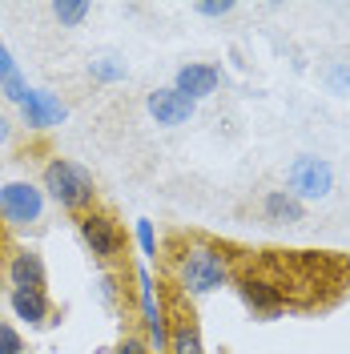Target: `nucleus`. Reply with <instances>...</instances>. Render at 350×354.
<instances>
[{
	"instance_id": "6",
	"label": "nucleus",
	"mask_w": 350,
	"mask_h": 354,
	"mask_svg": "<svg viewBox=\"0 0 350 354\" xmlns=\"http://www.w3.org/2000/svg\"><path fill=\"white\" fill-rule=\"evenodd\" d=\"M44 218V189L33 181H4L0 185V221L12 225V230H28Z\"/></svg>"
},
{
	"instance_id": "21",
	"label": "nucleus",
	"mask_w": 350,
	"mask_h": 354,
	"mask_svg": "<svg viewBox=\"0 0 350 354\" xmlns=\"http://www.w3.org/2000/svg\"><path fill=\"white\" fill-rule=\"evenodd\" d=\"M17 73H21V68H17V61H12V53H8V44L0 41V88L8 85V81H12Z\"/></svg>"
},
{
	"instance_id": "12",
	"label": "nucleus",
	"mask_w": 350,
	"mask_h": 354,
	"mask_svg": "<svg viewBox=\"0 0 350 354\" xmlns=\"http://www.w3.org/2000/svg\"><path fill=\"white\" fill-rule=\"evenodd\" d=\"M8 302H12V314L21 318L24 326H44L53 322V302H48V290H8Z\"/></svg>"
},
{
	"instance_id": "3",
	"label": "nucleus",
	"mask_w": 350,
	"mask_h": 354,
	"mask_svg": "<svg viewBox=\"0 0 350 354\" xmlns=\"http://www.w3.org/2000/svg\"><path fill=\"white\" fill-rule=\"evenodd\" d=\"M294 198L302 201H326L334 194V165L326 157H314V153H298L290 165H286V185Z\"/></svg>"
},
{
	"instance_id": "18",
	"label": "nucleus",
	"mask_w": 350,
	"mask_h": 354,
	"mask_svg": "<svg viewBox=\"0 0 350 354\" xmlns=\"http://www.w3.org/2000/svg\"><path fill=\"white\" fill-rule=\"evenodd\" d=\"M133 242L141 250V258H157V234H154V221L149 218L133 221Z\"/></svg>"
},
{
	"instance_id": "23",
	"label": "nucleus",
	"mask_w": 350,
	"mask_h": 354,
	"mask_svg": "<svg viewBox=\"0 0 350 354\" xmlns=\"http://www.w3.org/2000/svg\"><path fill=\"white\" fill-rule=\"evenodd\" d=\"M97 290H101V298H105V302H117V282H113V274L109 270H101V278H97Z\"/></svg>"
},
{
	"instance_id": "4",
	"label": "nucleus",
	"mask_w": 350,
	"mask_h": 354,
	"mask_svg": "<svg viewBox=\"0 0 350 354\" xmlns=\"http://www.w3.org/2000/svg\"><path fill=\"white\" fill-rule=\"evenodd\" d=\"M77 234H81V242L89 245V254L101 266H113L125 254V234H121L117 218L105 214V209H85L77 218Z\"/></svg>"
},
{
	"instance_id": "2",
	"label": "nucleus",
	"mask_w": 350,
	"mask_h": 354,
	"mask_svg": "<svg viewBox=\"0 0 350 354\" xmlns=\"http://www.w3.org/2000/svg\"><path fill=\"white\" fill-rule=\"evenodd\" d=\"M41 189H44V198H53L61 209L77 214V218L85 209H93V201H97V181H93V174H89L81 161H73V157H53L44 165Z\"/></svg>"
},
{
	"instance_id": "15",
	"label": "nucleus",
	"mask_w": 350,
	"mask_h": 354,
	"mask_svg": "<svg viewBox=\"0 0 350 354\" xmlns=\"http://www.w3.org/2000/svg\"><path fill=\"white\" fill-rule=\"evenodd\" d=\"M48 12H53V21L61 28H81L89 17V0H53Z\"/></svg>"
},
{
	"instance_id": "24",
	"label": "nucleus",
	"mask_w": 350,
	"mask_h": 354,
	"mask_svg": "<svg viewBox=\"0 0 350 354\" xmlns=\"http://www.w3.org/2000/svg\"><path fill=\"white\" fill-rule=\"evenodd\" d=\"M8 141V117H0V145Z\"/></svg>"
},
{
	"instance_id": "9",
	"label": "nucleus",
	"mask_w": 350,
	"mask_h": 354,
	"mask_svg": "<svg viewBox=\"0 0 350 354\" xmlns=\"http://www.w3.org/2000/svg\"><path fill=\"white\" fill-rule=\"evenodd\" d=\"M218 85H221V68L205 65V61H190V65H181L174 73V88L177 93H185L190 101H205V97H214Z\"/></svg>"
},
{
	"instance_id": "7",
	"label": "nucleus",
	"mask_w": 350,
	"mask_h": 354,
	"mask_svg": "<svg viewBox=\"0 0 350 354\" xmlns=\"http://www.w3.org/2000/svg\"><path fill=\"white\" fill-rule=\"evenodd\" d=\"M145 109L161 129H177V125H190V117L197 113V101H190L185 93H177L174 85H161L145 97Z\"/></svg>"
},
{
	"instance_id": "13",
	"label": "nucleus",
	"mask_w": 350,
	"mask_h": 354,
	"mask_svg": "<svg viewBox=\"0 0 350 354\" xmlns=\"http://www.w3.org/2000/svg\"><path fill=\"white\" fill-rule=\"evenodd\" d=\"M262 218L274 225H298V221H306V205L290 189H270L262 198Z\"/></svg>"
},
{
	"instance_id": "25",
	"label": "nucleus",
	"mask_w": 350,
	"mask_h": 354,
	"mask_svg": "<svg viewBox=\"0 0 350 354\" xmlns=\"http://www.w3.org/2000/svg\"><path fill=\"white\" fill-rule=\"evenodd\" d=\"M0 298H4V270H0Z\"/></svg>"
},
{
	"instance_id": "22",
	"label": "nucleus",
	"mask_w": 350,
	"mask_h": 354,
	"mask_svg": "<svg viewBox=\"0 0 350 354\" xmlns=\"http://www.w3.org/2000/svg\"><path fill=\"white\" fill-rule=\"evenodd\" d=\"M113 354H154V351H149V342H145V338H133V334H125V338L117 342V351H113Z\"/></svg>"
},
{
	"instance_id": "16",
	"label": "nucleus",
	"mask_w": 350,
	"mask_h": 354,
	"mask_svg": "<svg viewBox=\"0 0 350 354\" xmlns=\"http://www.w3.org/2000/svg\"><path fill=\"white\" fill-rule=\"evenodd\" d=\"M169 354H205V346H201V330H197L194 322H177L174 326Z\"/></svg>"
},
{
	"instance_id": "10",
	"label": "nucleus",
	"mask_w": 350,
	"mask_h": 354,
	"mask_svg": "<svg viewBox=\"0 0 350 354\" xmlns=\"http://www.w3.org/2000/svg\"><path fill=\"white\" fill-rule=\"evenodd\" d=\"M4 278L12 290H44L48 286V270L37 250H12V258L4 266Z\"/></svg>"
},
{
	"instance_id": "8",
	"label": "nucleus",
	"mask_w": 350,
	"mask_h": 354,
	"mask_svg": "<svg viewBox=\"0 0 350 354\" xmlns=\"http://www.w3.org/2000/svg\"><path fill=\"white\" fill-rule=\"evenodd\" d=\"M21 117L28 129H53V125H61L68 117V105L57 93H48V88H28V97H24V105H21Z\"/></svg>"
},
{
	"instance_id": "19",
	"label": "nucleus",
	"mask_w": 350,
	"mask_h": 354,
	"mask_svg": "<svg viewBox=\"0 0 350 354\" xmlns=\"http://www.w3.org/2000/svg\"><path fill=\"white\" fill-rule=\"evenodd\" d=\"M238 4L234 0H197L194 4V12L197 17H205V21H221V17H230Z\"/></svg>"
},
{
	"instance_id": "5",
	"label": "nucleus",
	"mask_w": 350,
	"mask_h": 354,
	"mask_svg": "<svg viewBox=\"0 0 350 354\" xmlns=\"http://www.w3.org/2000/svg\"><path fill=\"white\" fill-rule=\"evenodd\" d=\"M137 306H141V326L149 334V351L154 354H169V338H174V326H169V314L161 306V294H157V282L145 266H137Z\"/></svg>"
},
{
	"instance_id": "11",
	"label": "nucleus",
	"mask_w": 350,
	"mask_h": 354,
	"mask_svg": "<svg viewBox=\"0 0 350 354\" xmlns=\"http://www.w3.org/2000/svg\"><path fill=\"white\" fill-rule=\"evenodd\" d=\"M238 294L262 322H270V318L282 314V290L274 286V282H266V278H254V274H250V278H238Z\"/></svg>"
},
{
	"instance_id": "20",
	"label": "nucleus",
	"mask_w": 350,
	"mask_h": 354,
	"mask_svg": "<svg viewBox=\"0 0 350 354\" xmlns=\"http://www.w3.org/2000/svg\"><path fill=\"white\" fill-rule=\"evenodd\" d=\"M0 354H24V338L12 322H0Z\"/></svg>"
},
{
	"instance_id": "1",
	"label": "nucleus",
	"mask_w": 350,
	"mask_h": 354,
	"mask_svg": "<svg viewBox=\"0 0 350 354\" xmlns=\"http://www.w3.org/2000/svg\"><path fill=\"white\" fill-rule=\"evenodd\" d=\"M177 286L185 290V294H214V290L230 286V278H234V270H230V254L214 242H190L181 254H177Z\"/></svg>"
},
{
	"instance_id": "17",
	"label": "nucleus",
	"mask_w": 350,
	"mask_h": 354,
	"mask_svg": "<svg viewBox=\"0 0 350 354\" xmlns=\"http://www.w3.org/2000/svg\"><path fill=\"white\" fill-rule=\"evenodd\" d=\"M322 85H326V93H334V97H350V65L347 61H330V65L322 68Z\"/></svg>"
},
{
	"instance_id": "14",
	"label": "nucleus",
	"mask_w": 350,
	"mask_h": 354,
	"mask_svg": "<svg viewBox=\"0 0 350 354\" xmlns=\"http://www.w3.org/2000/svg\"><path fill=\"white\" fill-rule=\"evenodd\" d=\"M89 77L97 85H121L129 77V65L117 61V57H97V61H89Z\"/></svg>"
}]
</instances>
